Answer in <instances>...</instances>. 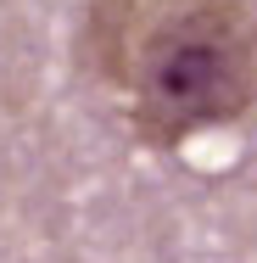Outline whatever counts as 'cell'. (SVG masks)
I'll list each match as a JSON object with an SVG mask.
<instances>
[{"instance_id":"cell-1","label":"cell","mask_w":257,"mask_h":263,"mask_svg":"<svg viewBox=\"0 0 257 263\" xmlns=\"http://www.w3.org/2000/svg\"><path fill=\"white\" fill-rule=\"evenodd\" d=\"M101 73L134 129L173 146L257 101V17L246 0H95Z\"/></svg>"}]
</instances>
